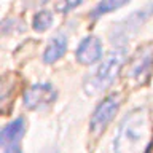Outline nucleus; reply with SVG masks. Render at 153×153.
<instances>
[{
	"mask_svg": "<svg viewBox=\"0 0 153 153\" xmlns=\"http://www.w3.org/2000/svg\"><path fill=\"white\" fill-rule=\"evenodd\" d=\"M148 137V120L142 108H136L121 121L113 142V153H140Z\"/></svg>",
	"mask_w": 153,
	"mask_h": 153,
	"instance_id": "obj_1",
	"label": "nucleus"
},
{
	"mask_svg": "<svg viewBox=\"0 0 153 153\" xmlns=\"http://www.w3.org/2000/svg\"><path fill=\"white\" fill-rule=\"evenodd\" d=\"M126 61V48L120 46L110 53V54L102 61V64L97 67L94 75L85 83V91L88 94H96L100 93L102 89L108 88L118 76L120 70Z\"/></svg>",
	"mask_w": 153,
	"mask_h": 153,
	"instance_id": "obj_2",
	"label": "nucleus"
},
{
	"mask_svg": "<svg viewBox=\"0 0 153 153\" xmlns=\"http://www.w3.org/2000/svg\"><path fill=\"white\" fill-rule=\"evenodd\" d=\"M153 13V5H148L140 11H134L129 18H126L121 24H118L112 32V43H120V40H129L134 33L139 30V27L148 19Z\"/></svg>",
	"mask_w": 153,
	"mask_h": 153,
	"instance_id": "obj_3",
	"label": "nucleus"
},
{
	"mask_svg": "<svg viewBox=\"0 0 153 153\" xmlns=\"http://www.w3.org/2000/svg\"><path fill=\"white\" fill-rule=\"evenodd\" d=\"M118 107H120V96L118 94H110L108 97H105L97 105V108L94 110L93 117H91V121H89L91 131L93 132L104 131L105 126L112 121L115 113L118 112Z\"/></svg>",
	"mask_w": 153,
	"mask_h": 153,
	"instance_id": "obj_4",
	"label": "nucleus"
},
{
	"mask_svg": "<svg viewBox=\"0 0 153 153\" xmlns=\"http://www.w3.org/2000/svg\"><path fill=\"white\" fill-rule=\"evenodd\" d=\"M57 97L56 89L50 83H37L24 93V107L29 110H37L48 107Z\"/></svg>",
	"mask_w": 153,
	"mask_h": 153,
	"instance_id": "obj_5",
	"label": "nucleus"
},
{
	"mask_svg": "<svg viewBox=\"0 0 153 153\" xmlns=\"http://www.w3.org/2000/svg\"><path fill=\"white\" fill-rule=\"evenodd\" d=\"M75 57L80 64L91 65L102 57V43L97 37H86L76 48Z\"/></svg>",
	"mask_w": 153,
	"mask_h": 153,
	"instance_id": "obj_6",
	"label": "nucleus"
},
{
	"mask_svg": "<svg viewBox=\"0 0 153 153\" xmlns=\"http://www.w3.org/2000/svg\"><path fill=\"white\" fill-rule=\"evenodd\" d=\"M24 132H26V121H24V118H16L13 121H10L2 129V132H0V145H2V148L19 143Z\"/></svg>",
	"mask_w": 153,
	"mask_h": 153,
	"instance_id": "obj_7",
	"label": "nucleus"
},
{
	"mask_svg": "<svg viewBox=\"0 0 153 153\" xmlns=\"http://www.w3.org/2000/svg\"><path fill=\"white\" fill-rule=\"evenodd\" d=\"M65 50H67V38L62 37V35H57L48 43L45 54H43V61H45L46 64H53V62H56L59 57L64 56Z\"/></svg>",
	"mask_w": 153,
	"mask_h": 153,
	"instance_id": "obj_8",
	"label": "nucleus"
},
{
	"mask_svg": "<svg viewBox=\"0 0 153 153\" xmlns=\"http://www.w3.org/2000/svg\"><path fill=\"white\" fill-rule=\"evenodd\" d=\"M129 2V0H100L99 5L94 8V11H93V18H99V16H102V14L105 13H110V11H113V10H118V8H121L123 5H126Z\"/></svg>",
	"mask_w": 153,
	"mask_h": 153,
	"instance_id": "obj_9",
	"label": "nucleus"
},
{
	"mask_svg": "<svg viewBox=\"0 0 153 153\" xmlns=\"http://www.w3.org/2000/svg\"><path fill=\"white\" fill-rule=\"evenodd\" d=\"M53 24V14L50 11H40L33 16V30L37 32H45L46 29H50V26Z\"/></svg>",
	"mask_w": 153,
	"mask_h": 153,
	"instance_id": "obj_10",
	"label": "nucleus"
},
{
	"mask_svg": "<svg viewBox=\"0 0 153 153\" xmlns=\"http://www.w3.org/2000/svg\"><path fill=\"white\" fill-rule=\"evenodd\" d=\"M81 2H83V0H61V2L56 5V11L67 13V11H70V10L76 8L78 5H81Z\"/></svg>",
	"mask_w": 153,
	"mask_h": 153,
	"instance_id": "obj_11",
	"label": "nucleus"
},
{
	"mask_svg": "<svg viewBox=\"0 0 153 153\" xmlns=\"http://www.w3.org/2000/svg\"><path fill=\"white\" fill-rule=\"evenodd\" d=\"M2 153H22V150H21V145H19V143H14V145L3 147Z\"/></svg>",
	"mask_w": 153,
	"mask_h": 153,
	"instance_id": "obj_12",
	"label": "nucleus"
},
{
	"mask_svg": "<svg viewBox=\"0 0 153 153\" xmlns=\"http://www.w3.org/2000/svg\"><path fill=\"white\" fill-rule=\"evenodd\" d=\"M45 153H57V148H50V150H46Z\"/></svg>",
	"mask_w": 153,
	"mask_h": 153,
	"instance_id": "obj_13",
	"label": "nucleus"
},
{
	"mask_svg": "<svg viewBox=\"0 0 153 153\" xmlns=\"http://www.w3.org/2000/svg\"><path fill=\"white\" fill-rule=\"evenodd\" d=\"M40 2H46V0H40Z\"/></svg>",
	"mask_w": 153,
	"mask_h": 153,
	"instance_id": "obj_14",
	"label": "nucleus"
}]
</instances>
